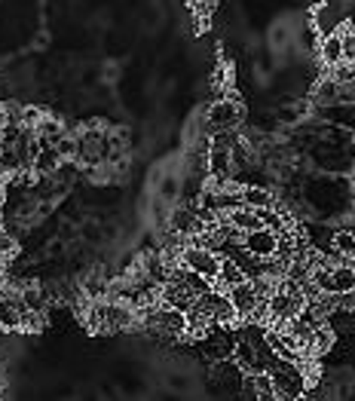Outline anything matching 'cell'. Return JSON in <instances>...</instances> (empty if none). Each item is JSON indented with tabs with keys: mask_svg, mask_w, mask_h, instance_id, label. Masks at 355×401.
<instances>
[{
	"mask_svg": "<svg viewBox=\"0 0 355 401\" xmlns=\"http://www.w3.org/2000/svg\"><path fill=\"white\" fill-rule=\"evenodd\" d=\"M269 377H273L279 398H300L309 386L303 367L297 362H285V358H276V365L269 367Z\"/></svg>",
	"mask_w": 355,
	"mask_h": 401,
	"instance_id": "cell-1",
	"label": "cell"
},
{
	"mask_svg": "<svg viewBox=\"0 0 355 401\" xmlns=\"http://www.w3.org/2000/svg\"><path fill=\"white\" fill-rule=\"evenodd\" d=\"M242 104L236 102V98L230 95H221L215 104L208 107V114H206V129H211V132H217V129H236L242 123Z\"/></svg>",
	"mask_w": 355,
	"mask_h": 401,
	"instance_id": "cell-2",
	"label": "cell"
},
{
	"mask_svg": "<svg viewBox=\"0 0 355 401\" xmlns=\"http://www.w3.org/2000/svg\"><path fill=\"white\" fill-rule=\"evenodd\" d=\"M181 264L190 266L193 273L206 276V279L211 282L217 276V270H221V254L211 252V248H206V245H187L184 248V254H181Z\"/></svg>",
	"mask_w": 355,
	"mask_h": 401,
	"instance_id": "cell-3",
	"label": "cell"
},
{
	"mask_svg": "<svg viewBox=\"0 0 355 401\" xmlns=\"http://www.w3.org/2000/svg\"><path fill=\"white\" fill-rule=\"evenodd\" d=\"M196 297H199V294H193V291L184 285V282H175V279L163 282V291H159V304H163V306H172V310H187V306H190Z\"/></svg>",
	"mask_w": 355,
	"mask_h": 401,
	"instance_id": "cell-4",
	"label": "cell"
},
{
	"mask_svg": "<svg viewBox=\"0 0 355 401\" xmlns=\"http://www.w3.org/2000/svg\"><path fill=\"white\" fill-rule=\"evenodd\" d=\"M242 248L251 254H257V257H273L276 254V233L269 227H257V230L245 233Z\"/></svg>",
	"mask_w": 355,
	"mask_h": 401,
	"instance_id": "cell-5",
	"label": "cell"
},
{
	"mask_svg": "<svg viewBox=\"0 0 355 401\" xmlns=\"http://www.w3.org/2000/svg\"><path fill=\"white\" fill-rule=\"evenodd\" d=\"M245 279H248V276H245L242 266L236 264L230 254H221V270H217V276L211 279V288H215V291H224V294H227V291H230L233 285H239V282H245Z\"/></svg>",
	"mask_w": 355,
	"mask_h": 401,
	"instance_id": "cell-6",
	"label": "cell"
},
{
	"mask_svg": "<svg viewBox=\"0 0 355 401\" xmlns=\"http://www.w3.org/2000/svg\"><path fill=\"white\" fill-rule=\"evenodd\" d=\"M227 297H230V304L236 306V313H239V322L248 319L251 310L257 306V294H255V285H251V279L239 282V285H233L227 291Z\"/></svg>",
	"mask_w": 355,
	"mask_h": 401,
	"instance_id": "cell-7",
	"label": "cell"
},
{
	"mask_svg": "<svg viewBox=\"0 0 355 401\" xmlns=\"http://www.w3.org/2000/svg\"><path fill=\"white\" fill-rule=\"evenodd\" d=\"M340 22H343V19L334 13V4H331V0H325V4H319L316 10H312V28H316L319 37L334 34V31L340 28Z\"/></svg>",
	"mask_w": 355,
	"mask_h": 401,
	"instance_id": "cell-8",
	"label": "cell"
},
{
	"mask_svg": "<svg viewBox=\"0 0 355 401\" xmlns=\"http://www.w3.org/2000/svg\"><path fill=\"white\" fill-rule=\"evenodd\" d=\"M227 221H230L236 230H242V233H251V230L264 227V218H260V212H257V208H251V205H236V208H230V212H227Z\"/></svg>",
	"mask_w": 355,
	"mask_h": 401,
	"instance_id": "cell-9",
	"label": "cell"
},
{
	"mask_svg": "<svg viewBox=\"0 0 355 401\" xmlns=\"http://www.w3.org/2000/svg\"><path fill=\"white\" fill-rule=\"evenodd\" d=\"M242 196V205H251V208H276V196L269 187H257V184H242L239 190Z\"/></svg>",
	"mask_w": 355,
	"mask_h": 401,
	"instance_id": "cell-10",
	"label": "cell"
},
{
	"mask_svg": "<svg viewBox=\"0 0 355 401\" xmlns=\"http://www.w3.org/2000/svg\"><path fill=\"white\" fill-rule=\"evenodd\" d=\"M319 62H322L325 68L343 62V43H340V37H337V31H334V34L319 37Z\"/></svg>",
	"mask_w": 355,
	"mask_h": 401,
	"instance_id": "cell-11",
	"label": "cell"
},
{
	"mask_svg": "<svg viewBox=\"0 0 355 401\" xmlns=\"http://www.w3.org/2000/svg\"><path fill=\"white\" fill-rule=\"evenodd\" d=\"M19 325H22V310L15 306V300L10 297V291H6V297L0 300V331L19 334Z\"/></svg>",
	"mask_w": 355,
	"mask_h": 401,
	"instance_id": "cell-12",
	"label": "cell"
},
{
	"mask_svg": "<svg viewBox=\"0 0 355 401\" xmlns=\"http://www.w3.org/2000/svg\"><path fill=\"white\" fill-rule=\"evenodd\" d=\"M331 252L343 261H355V230L352 227H340L331 236Z\"/></svg>",
	"mask_w": 355,
	"mask_h": 401,
	"instance_id": "cell-13",
	"label": "cell"
},
{
	"mask_svg": "<svg viewBox=\"0 0 355 401\" xmlns=\"http://www.w3.org/2000/svg\"><path fill=\"white\" fill-rule=\"evenodd\" d=\"M355 288V264H331V294Z\"/></svg>",
	"mask_w": 355,
	"mask_h": 401,
	"instance_id": "cell-14",
	"label": "cell"
},
{
	"mask_svg": "<svg viewBox=\"0 0 355 401\" xmlns=\"http://www.w3.org/2000/svg\"><path fill=\"white\" fill-rule=\"evenodd\" d=\"M62 163L65 160H62V154H58L55 147H43V150H40V156L34 160V172H37V175H55Z\"/></svg>",
	"mask_w": 355,
	"mask_h": 401,
	"instance_id": "cell-15",
	"label": "cell"
},
{
	"mask_svg": "<svg viewBox=\"0 0 355 401\" xmlns=\"http://www.w3.org/2000/svg\"><path fill=\"white\" fill-rule=\"evenodd\" d=\"M248 380H251V386H255V398H267V401L279 398L269 371H255V374H248Z\"/></svg>",
	"mask_w": 355,
	"mask_h": 401,
	"instance_id": "cell-16",
	"label": "cell"
},
{
	"mask_svg": "<svg viewBox=\"0 0 355 401\" xmlns=\"http://www.w3.org/2000/svg\"><path fill=\"white\" fill-rule=\"evenodd\" d=\"M15 252H19V236L0 221V261H10V257H15Z\"/></svg>",
	"mask_w": 355,
	"mask_h": 401,
	"instance_id": "cell-17",
	"label": "cell"
},
{
	"mask_svg": "<svg viewBox=\"0 0 355 401\" xmlns=\"http://www.w3.org/2000/svg\"><path fill=\"white\" fill-rule=\"evenodd\" d=\"M337 37H340V43H343V58L355 64V28H352L349 22H340V28H337Z\"/></svg>",
	"mask_w": 355,
	"mask_h": 401,
	"instance_id": "cell-18",
	"label": "cell"
},
{
	"mask_svg": "<svg viewBox=\"0 0 355 401\" xmlns=\"http://www.w3.org/2000/svg\"><path fill=\"white\" fill-rule=\"evenodd\" d=\"M156 196L166 199V203H175V199H181V181H178L175 175H166V178L159 181V187H156Z\"/></svg>",
	"mask_w": 355,
	"mask_h": 401,
	"instance_id": "cell-19",
	"label": "cell"
},
{
	"mask_svg": "<svg viewBox=\"0 0 355 401\" xmlns=\"http://www.w3.org/2000/svg\"><path fill=\"white\" fill-rule=\"evenodd\" d=\"M337 89H340V83L328 77L325 83H319L316 86V102L319 104H337Z\"/></svg>",
	"mask_w": 355,
	"mask_h": 401,
	"instance_id": "cell-20",
	"label": "cell"
},
{
	"mask_svg": "<svg viewBox=\"0 0 355 401\" xmlns=\"http://www.w3.org/2000/svg\"><path fill=\"white\" fill-rule=\"evenodd\" d=\"M331 80H337V83H349V80H355V64L352 62H337V64H331Z\"/></svg>",
	"mask_w": 355,
	"mask_h": 401,
	"instance_id": "cell-21",
	"label": "cell"
},
{
	"mask_svg": "<svg viewBox=\"0 0 355 401\" xmlns=\"http://www.w3.org/2000/svg\"><path fill=\"white\" fill-rule=\"evenodd\" d=\"M230 80H233V68H230V64H217L215 77H211V86H215V92H224L227 86H230Z\"/></svg>",
	"mask_w": 355,
	"mask_h": 401,
	"instance_id": "cell-22",
	"label": "cell"
},
{
	"mask_svg": "<svg viewBox=\"0 0 355 401\" xmlns=\"http://www.w3.org/2000/svg\"><path fill=\"white\" fill-rule=\"evenodd\" d=\"M40 116H43V111H40V107L25 104V107H22V126H25V129H34V126L40 123Z\"/></svg>",
	"mask_w": 355,
	"mask_h": 401,
	"instance_id": "cell-23",
	"label": "cell"
},
{
	"mask_svg": "<svg viewBox=\"0 0 355 401\" xmlns=\"http://www.w3.org/2000/svg\"><path fill=\"white\" fill-rule=\"evenodd\" d=\"M337 104H355V80L340 83V89H337Z\"/></svg>",
	"mask_w": 355,
	"mask_h": 401,
	"instance_id": "cell-24",
	"label": "cell"
},
{
	"mask_svg": "<svg viewBox=\"0 0 355 401\" xmlns=\"http://www.w3.org/2000/svg\"><path fill=\"white\" fill-rule=\"evenodd\" d=\"M83 236H86L89 242H98L101 239V227L95 221H89V224H83Z\"/></svg>",
	"mask_w": 355,
	"mask_h": 401,
	"instance_id": "cell-25",
	"label": "cell"
},
{
	"mask_svg": "<svg viewBox=\"0 0 355 401\" xmlns=\"http://www.w3.org/2000/svg\"><path fill=\"white\" fill-rule=\"evenodd\" d=\"M0 205H4V190H0Z\"/></svg>",
	"mask_w": 355,
	"mask_h": 401,
	"instance_id": "cell-26",
	"label": "cell"
},
{
	"mask_svg": "<svg viewBox=\"0 0 355 401\" xmlns=\"http://www.w3.org/2000/svg\"><path fill=\"white\" fill-rule=\"evenodd\" d=\"M0 150H4V144H0Z\"/></svg>",
	"mask_w": 355,
	"mask_h": 401,
	"instance_id": "cell-27",
	"label": "cell"
}]
</instances>
